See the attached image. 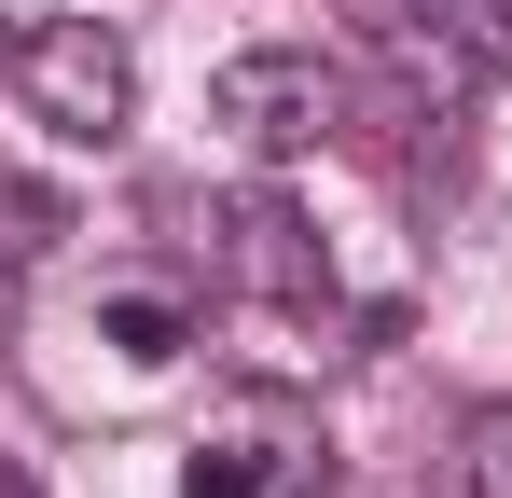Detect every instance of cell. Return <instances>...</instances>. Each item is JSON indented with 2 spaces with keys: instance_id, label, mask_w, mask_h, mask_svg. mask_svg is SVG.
Instances as JSON below:
<instances>
[{
  "instance_id": "cell-1",
  "label": "cell",
  "mask_w": 512,
  "mask_h": 498,
  "mask_svg": "<svg viewBox=\"0 0 512 498\" xmlns=\"http://www.w3.org/2000/svg\"><path fill=\"white\" fill-rule=\"evenodd\" d=\"M153 222H180V236L208 249V277H222V291H250V305H333V249L305 236V208H291V194H153Z\"/></svg>"
},
{
  "instance_id": "cell-2",
  "label": "cell",
  "mask_w": 512,
  "mask_h": 498,
  "mask_svg": "<svg viewBox=\"0 0 512 498\" xmlns=\"http://www.w3.org/2000/svg\"><path fill=\"white\" fill-rule=\"evenodd\" d=\"M0 83H14V97H28V125H56L70 153H111V139H125V111H139V56H125L97 14H56V28H28Z\"/></svg>"
},
{
  "instance_id": "cell-3",
  "label": "cell",
  "mask_w": 512,
  "mask_h": 498,
  "mask_svg": "<svg viewBox=\"0 0 512 498\" xmlns=\"http://www.w3.org/2000/svg\"><path fill=\"white\" fill-rule=\"evenodd\" d=\"M208 111H222L250 153H319V139L360 125V83H346L333 56H305V42H263V56H222V70H208Z\"/></svg>"
},
{
  "instance_id": "cell-4",
  "label": "cell",
  "mask_w": 512,
  "mask_h": 498,
  "mask_svg": "<svg viewBox=\"0 0 512 498\" xmlns=\"http://www.w3.org/2000/svg\"><path fill=\"white\" fill-rule=\"evenodd\" d=\"M0 249H14V263H42V249H70V194H42L28 166H0Z\"/></svg>"
},
{
  "instance_id": "cell-5",
  "label": "cell",
  "mask_w": 512,
  "mask_h": 498,
  "mask_svg": "<svg viewBox=\"0 0 512 498\" xmlns=\"http://www.w3.org/2000/svg\"><path fill=\"white\" fill-rule=\"evenodd\" d=\"M416 28H443L471 70H512V0H402Z\"/></svg>"
},
{
  "instance_id": "cell-6",
  "label": "cell",
  "mask_w": 512,
  "mask_h": 498,
  "mask_svg": "<svg viewBox=\"0 0 512 498\" xmlns=\"http://www.w3.org/2000/svg\"><path fill=\"white\" fill-rule=\"evenodd\" d=\"M97 332H111V346H125V360H180V291H111V305H97Z\"/></svg>"
},
{
  "instance_id": "cell-7",
  "label": "cell",
  "mask_w": 512,
  "mask_h": 498,
  "mask_svg": "<svg viewBox=\"0 0 512 498\" xmlns=\"http://www.w3.org/2000/svg\"><path fill=\"white\" fill-rule=\"evenodd\" d=\"M457 471H471V498H512V402L457 415Z\"/></svg>"
},
{
  "instance_id": "cell-8",
  "label": "cell",
  "mask_w": 512,
  "mask_h": 498,
  "mask_svg": "<svg viewBox=\"0 0 512 498\" xmlns=\"http://www.w3.org/2000/svg\"><path fill=\"white\" fill-rule=\"evenodd\" d=\"M180 498H263V457H250V443H194Z\"/></svg>"
},
{
  "instance_id": "cell-9",
  "label": "cell",
  "mask_w": 512,
  "mask_h": 498,
  "mask_svg": "<svg viewBox=\"0 0 512 498\" xmlns=\"http://www.w3.org/2000/svg\"><path fill=\"white\" fill-rule=\"evenodd\" d=\"M28 319V263H14V249H0V332Z\"/></svg>"
},
{
  "instance_id": "cell-10",
  "label": "cell",
  "mask_w": 512,
  "mask_h": 498,
  "mask_svg": "<svg viewBox=\"0 0 512 498\" xmlns=\"http://www.w3.org/2000/svg\"><path fill=\"white\" fill-rule=\"evenodd\" d=\"M0 498H42V471H28V457H0Z\"/></svg>"
},
{
  "instance_id": "cell-11",
  "label": "cell",
  "mask_w": 512,
  "mask_h": 498,
  "mask_svg": "<svg viewBox=\"0 0 512 498\" xmlns=\"http://www.w3.org/2000/svg\"><path fill=\"white\" fill-rule=\"evenodd\" d=\"M14 42H28V28H14V14H0V70H14Z\"/></svg>"
}]
</instances>
